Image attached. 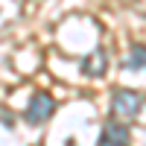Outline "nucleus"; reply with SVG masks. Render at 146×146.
Segmentation results:
<instances>
[{
  "mask_svg": "<svg viewBox=\"0 0 146 146\" xmlns=\"http://www.w3.org/2000/svg\"><path fill=\"white\" fill-rule=\"evenodd\" d=\"M143 108V96L137 91H129V88H114L111 94V117L120 120V123H129L135 120Z\"/></svg>",
  "mask_w": 146,
  "mask_h": 146,
  "instance_id": "f257e3e1",
  "label": "nucleus"
},
{
  "mask_svg": "<svg viewBox=\"0 0 146 146\" xmlns=\"http://www.w3.org/2000/svg\"><path fill=\"white\" fill-rule=\"evenodd\" d=\"M53 111H56L53 96H50V94H44V91H38V94H32V100H29V105H27V111H23V120H27L29 126H41V123H47V120L53 117Z\"/></svg>",
  "mask_w": 146,
  "mask_h": 146,
  "instance_id": "f03ea898",
  "label": "nucleus"
},
{
  "mask_svg": "<svg viewBox=\"0 0 146 146\" xmlns=\"http://www.w3.org/2000/svg\"><path fill=\"white\" fill-rule=\"evenodd\" d=\"M96 146H131V135H129V126H123L120 120H108L100 131V140Z\"/></svg>",
  "mask_w": 146,
  "mask_h": 146,
  "instance_id": "7ed1b4c3",
  "label": "nucleus"
},
{
  "mask_svg": "<svg viewBox=\"0 0 146 146\" xmlns=\"http://www.w3.org/2000/svg\"><path fill=\"white\" fill-rule=\"evenodd\" d=\"M79 70L85 73V76H102V73L108 70V53L102 50V47H100V50H94L91 56H85L82 58V62H79Z\"/></svg>",
  "mask_w": 146,
  "mask_h": 146,
  "instance_id": "20e7f679",
  "label": "nucleus"
},
{
  "mask_svg": "<svg viewBox=\"0 0 146 146\" xmlns=\"http://www.w3.org/2000/svg\"><path fill=\"white\" fill-rule=\"evenodd\" d=\"M126 67L129 70H143L146 67V44H131L129 58H126Z\"/></svg>",
  "mask_w": 146,
  "mask_h": 146,
  "instance_id": "39448f33",
  "label": "nucleus"
}]
</instances>
